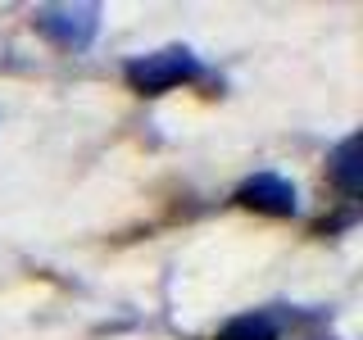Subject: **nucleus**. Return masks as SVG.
Returning a JSON list of instances; mask_svg holds the SVG:
<instances>
[{"mask_svg": "<svg viewBox=\"0 0 363 340\" xmlns=\"http://www.w3.org/2000/svg\"><path fill=\"white\" fill-rule=\"evenodd\" d=\"M123 77H128L132 91H141V96H164V91H173L182 82H191V77H200V64L191 50H155V55H141V60H132L123 68Z\"/></svg>", "mask_w": 363, "mask_h": 340, "instance_id": "1", "label": "nucleus"}, {"mask_svg": "<svg viewBox=\"0 0 363 340\" xmlns=\"http://www.w3.org/2000/svg\"><path fill=\"white\" fill-rule=\"evenodd\" d=\"M236 204H245L255 213H268V218H291L295 213V186L277 173H255L250 181H241Z\"/></svg>", "mask_w": 363, "mask_h": 340, "instance_id": "3", "label": "nucleus"}, {"mask_svg": "<svg viewBox=\"0 0 363 340\" xmlns=\"http://www.w3.org/2000/svg\"><path fill=\"white\" fill-rule=\"evenodd\" d=\"M327 173L345 196H359L363 191V164H359V136H345L332 154H327Z\"/></svg>", "mask_w": 363, "mask_h": 340, "instance_id": "4", "label": "nucleus"}, {"mask_svg": "<svg viewBox=\"0 0 363 340\" xmlns=\"http://www.w3.org/2000/svg\"><path fill=\"white\" fill-rule=\"evenodd\" d=\"M100 28V9L96 5H50L37 14V32L50 37L55 45H68V50H82L91 45Z\"/></svg>", "mask_w": 363, "mask_h": 340, "instance_id": "2", "label": "nucleus"}, {"mask_svg": "<svg viewBox=\"0 0 363 340\" xmlns=\"http://www.w3.org/2000/svg\"><path fill=\"white\" fill-rule=\"evenodd\" d=\"M277 332L281 327H277L272 313H241V317H232L213 340H277Z\"/></svg>", "mask_w": 363, "mask_h": 340, "instance_id": "5", "label": "nucleus"}]
</instances>
